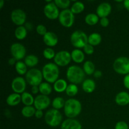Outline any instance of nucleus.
Returning a JSON list of instances; mask_svg holds the SVG:
<instances>
[{"label": "nucleus", "mask_w": 129, "mask_h": 129, "mask_svg": "<svg viewBox=\"0 0 129 129\" xmlns=\"http://www.w3.org/2000/svg\"><path fill=\"white\" fill-rule=\"evenodd\" d=\"M123 84L127 89H129V74H127L123 78Z\"/></svg>", "instance_id": "nucleus-41"}, {"label": "nucleus", "mask_w": 129, "mask_h": 129, "mask_svg": "<svg viewBox=\"0 0 129 129\" xmlns=\"http://www.w3.org/2000/svg\"><path fill=\"white\" fill-rule=\"evenodd\" d=\"M102 42V36L98 33H93L88 37V44L92 46L98 45Z\"/></svg>", "instance_id": "nucleus-23"}, {"label": "nucleus", "mask_w": 129, "mask_h": 129, "mask_svg": "<svg viewBox=\"0 0 129 129\" xmlns=\"http://www.w3.org/2000/svg\"><path fill=\"white\" fill-rule=\"evenodd\" d=\"M123 6L129 11V0H125L123 1Z\"/></svg>", "instance_id": "nucleus-46"}, {"label": "nucleus", "mask_w": 129, "mask_h": 129, "mask_svg": "<svg viewBox=\"0 0 129 129\" xmlns=\"http://www.w3.org/2000/svg\"><path fill=\"white\" fill-rule=\"evenodd\" d=\"M44 13L47 18L50 20H55L59 18L60 12L54 2H50L47 4L44 8Z\"/></svg>", "instance_id": "nucleus-10"}, {"label": "nucleus", "mask_w": 129, "mask_h": 129, "mask_svg": "<svg viewBox=\"0 0 129 129\" xmlns=\"http://www.w3.org/2000/svg\"><path fill=\"white\" fill-rule=\"evenodd\" d=\"M36 31L38 34H39L40 35H43V36H44L47 33L46 27L44 25H42V24L39 25L37 26Z\"/></svg>", "instance_id": "nucleus-37"}, {"label": "nucleus", "mask_w": 129, "mask_h": 129, "mask_svg": "<svg viewBox=\"0 0 129 129\" xmlns=\"http://www.w3.org/2000/svg\"><path fill=\"white\" fill-rule=\"evenodd\" d=\"M61 129H83L80 122L74 118H68L61 123Z\"/></svg>", "instance_id": "nucleus-16"}, {"label": "nucleus", "mask_w": 129, "mask_h": 129, "mask_svg": "<svg viewBox=\"0 0 129 129\" xmlns=\"http://www.w3.org/2000/svg\"><path fill=\"white\" fill-rule=\"evenodd\" d=\"M66 102L62 97H56L52 101V107L54 109L59 110L60 108L64 107Z\"/></svg>", "instance_id": "nucleus-33"}, {"label": "nucleus", "mask_w": 129, "mask_h": 129, "mask_svg": "<svg viewBox=\"0 0 129 129\" xmlns=\"http://www.w3.org/2000/svg\"><path fill=\"white\" fill-rule=\"evenodd\" d=\"M50 99L48 96L40 94L35 97L34 100V107L37 110H43L49 107Z\"/></svg>", "instance_id": "nucleus-12"}, {"label": "nucleus", "mask_w": 129, "mask_h": 129, "mask_svg": "<svg viewBox=\"0 0 129 129\" xmlns=\"http://www.w3.org/2000/svg\"><path fill=\"white\" fill-rule=\"evenodd\" d=\"M10 52L14 59L16 60H20L25 57L26 49L22 44L20 43H15L11 45Z\"/></svg>", "instance_id": "nucleus-11"}, {"label": "nucleus", "mask_w": 129, "mask_h": 129, "mask_svg": "<svg viewBox=\"0 0 129 129\" xmlns=\"http://www.w3.org/2000/svg\"><path fill=\"white\" fill-rule=\"evenodd\" d=\"M11 88L15 93H23L26 89V81L22 77H16L11 83Z\"/></svg>", "instance_id": "nucleus-14"}, {"label": "nucleus", "mask_w": 129, "mask_h": 129, "mask_svg": "<svg viewBox=\"0 0 129 129\" xmlns=\"http://www.w3.org/2000/svg\"><path fill=\"white\" fill-rule=\"evenodd\" d=\"M83 70L84 73L88 75H91L95 72V66L93 62L91 60H87L84 63Z\"/></svg>", "instance_id": "nucleus-27"}, {"label": "nucleus", "mask_w": 129, "mask_h": 129, "mask_svg": "<svg viewBox=\"0 0 129 129\" xmlns=\"http://www.w3.org/2000/svg\"><path fill=\"white\" fill-rule=\"evenodd\" d=\"M74 14L69 9H66L60 11L59 16V21L63 26L70 28L74 23Z\"/></svg>", "instance_id": "nucleus-8"}, {"label": "nucleus", "mask_w": 129, "mask_h": 129, "mask_svg": "<svg viewBox=\"0 0 129 129\" xmlns=\"http://www.w3.org/2000/svg\"><path fill=\"white\" fill-rule=\"evenodd\" d=\"M21 102L25 106H31L34 104V100L33 96L27 92H24L21 94Z\"/></svg>", "instance_id": "nucleus-25"}, {"label": "nucleus", "mask_w": 129, "mask_h": 129, "mask_svg": "<svg viewBox=\"0 0 129 129\" xmlns=\"http://www.w3.org/2000/svg\"><path fill=\"white\" fill-rule=\"evenodd\" d=\"M39 91L42 94L45 96H48L52 93V88L51 86L49 83H42L39 86Z\"/></svg>", "instance_id": "nucleus-29"}, {"label": "nucleus", "mask_w": 129, "mask_h": 129, "mask_svg": "<svg viewBox=\"0 0 129 129\" xmlns=\"http://www.w3.org/2000/svg\"><path fill=\"white\" fill-rule=\"evenodd\" d=\"M113 68L116 73L120 74H129V59L126 57H120L114 61Z\"/></svg>", "instance_id": "nucleus-7"}, {"label": "nucleus", "mask_w": 129, "mask_h": 129, "mask_svg": "<svg viewBox=\"0 0 129 129\" xmlns=\"http://www.w3.org/2000/svg\"><path fill=\"white\" fill-rule=\"evenodd\" d=\"M66 76L72 84H80L84 81L85 73L84 70L78 66L69 67L66 72Z\"/></svg>", "instance_id": "nucleus-2"}, {"label": "nucleus", "mask_w": 129, "mask_h": 129, "mask_svg": "<svg viewBox=\"0 0 129 129\" xmlns=\"http://www.w3.org/2000/svg\"><path fill=\"white\" fill-rule=\"evenodd\" d=\"M115 102L120 106H125L129 104V94L125 91L120 92L116 96Z\"/></svg>", "instance_id": "nucleus-18"}, {"label": "nucleus", "mask_w": 129, "mask_h": 129, "mask_svg": "<svg viewBox=\"0 0 129 129\" xmlns=\"http://www.w3.org/2000/svg\"><path fill=\"white\" fill-rule=\"evenodd\" d=\"M102 73L100 71H95L94 73V78H99L100 77H102Z\"/></svg>", "instance_id": "nucleus-44"}, {"label": "nucleus", "mask_w": 129, "mask_h": 129, "mask_svg": "<svg viewBox=\"0 0 129 129\" xmlns=\"http://www.w3.org/2000/svg\"><path fill=\"white\" fill-rule=\"evenodd\" d=\"M71 54L66 50H61L55 54L54 62L58 66L64 67L68 65L71 60Z\"/></svg>", "instance_id": "nucleus-9"}, {"label": "nucleus", "mask_w": 129, "mask_h": 129, "mask_svg": "<svg viewBox=\"0 0 129 129\" xmlns=\"http://www.w3.org/2000/svg\"><path fill=\"white\" fill-rule=\"evenodd\" d=\"M25 64L27 67H30V68H34L35 66H37L39 63V59L37 56L35 55H26L25 58Z\"/></svg>", "instance_id": "nucleus-24"}, {"label": "nucleus", "mask_w": 129, "mask_h": 129, "mask_svg": "<svg viewBox=\"0 0 129 129\" xmlns=\"http://www.w3.org/2000/svg\"><path fill=\"white\" fill-rule=\"evenodd\" d=\"M110 21L109 20L107 17L106 18H101L100 20V25H102L103 27H107L109 25Z\"/></svg>", "instance_id": "nucleus-40"}, {"label": "nucleus", "mask_w": 129, "mask_h": 129, "mask_svg": "<svg viewBox=\"0 0 129 129\" xmlns=\"http://www.w3.org/2000/svg\"><path fill=\"white\" fill-rule=\"evenodd\" d=\"M67 95L70 97H73L76 95L78 93V88L76 84H70L68 86L67 89L66 90Z\"/></svg>", "instance_id": "nucleus-34"}, {"label": "nucleus", "mask_w": 129, "mask_h": 129, "mask_svg": "<svg viewBox=\"0 0 129 129\" xmlns=\"http://www.w3.org/2000/svg\"><path fill=\"white\" fill-rule=\"evenodd\" d=\"M115 129H129L128 125L124 121H120L116 123Z\"/></svg>", "instance_id": "nucleus-38"}, {"label": "nucleus", "mask_w": 129, "mask_h": 129, "mask_svg": "<svg viewBox=\"0 0 129 129\" xmlns=\"http://www.w3.org/2000/svg\"><path fill=\"white\" fill-rule=\"evenodd\" d=\"M62 120V116L58 110L53 108V109L49 110L45 113V123L50 127H57L61 123Z\"/></svg>", "instance_id": "nucleus-5"}, {"label": "nucleus", "mask_w": 129, "mask_h": 129, "mask_svg": "<svg viewBox=\"0 0 129 129\" xmlns=\"http://www.w3.org/2000/svg\"><path fill=\"white\" fill-rule=\"evenodd\" d=\"M112 6L108 3L104 2L100 4L96 9V15L100 18H106L111 13Z\"/></svg>", "instance_id": "nucleus-15"}, {"label": "nucleus", "mask_w": 129, "mask_h": 129, "mask_svg": "<svg viewBox=\"0 0 129 129\" xmlns=\"http://www.w3.org/2000/svg\"><path fill=\"white\" fill-rule=\"evenodd\" d=\"M43 55L44 57L47 59H52L55 56V54L54 50L50 47L46 48L44 49V52H43Z\"/></svg>", "instance_id": "nucleus-36"}, {"label": "nucleus", "mask_w": 129, "mask_h": 129, "mask_svg": "<svg viewBox=\"0 0 129 129\" xmlns=\"http://www.w3.org/2000/svg\"><path fill=\"white\" fill-rule=\"evenodd\" d=\"M54 3L58 8L66 10L68 9V8L70 5L71 1L69 0H55Z\"/></svg>", "instance_id": "nucleus-35"}, {"label": "nucleus", "mask_w": 129, "mask_h": 129, "mask_svg": "<svg viewBox=\"0 0 129 129\" xmlns=\"http://www.w3.org/2000/svg\"><path fill=\"white\" fill-rule=\"evenodd\" d=\"M71 59L72 60L76 63H81L84 60V54L79 49H74L71 52Z\"/></svg>", "instance_id": "nucleus-21"}, {"label": "nucleus", "mask_w": 129, "mask_h": 129, "mask_svg": "<svg viewBox=\"0 0 129 129\" xmlns=\"http://www.w3.org/2000/svg\"><path fill=\"white\" fill-rule=\"evenodd\" d=\"M26 81L30 85L39 86L42 83L43 79L42 72L36 68H32L26 73L25 76Z\"/></svg>", "instance_id": "nucleus-6"}, {"label": "nucleus", "mask_w": 129, "mask_h": 129, "mask_svg": "<svg viewBox=\"0 0 129 129\" xmlns=\"http://www.w3.org/2000/svg\"><path fill=\"white\" fill-rule=\"evenodd\" d=\"M16 59H14L13 57L11 58V59H10L8 60V64H10V66H13L14 65V64H16Z\"/></svg>", "instance_id": "nucleus-45"}, {"label": "nucleus", "mask_w": 129, "mask_h": 129, "mask_svg": "<svg viewBox=\"0 0 129 129\" xmlns=\"http://www.w3.org/2000/svg\"><path fill=\"white\" fill-rule=\"evenodd\" d=\"M32 25L30 23H26V25H25V28H26V30H32Z\"/></svg>", "instance_id": "nucleus-47"}, {"label": "nucleus", "mask_w": 129, "mask_h": 129, "mask_svg": "<svg viewBox=\"0 0 129 129\" xmlns=\"http://www.w3.org/2000/svg\"><path fill=\"white\" fill-rule=\"evenodd\" d=\"M43 40L46 45L49 47H54L57 44L58 37L52 31H47L44 36H43Z\"/></svg>", "instance_id": "nucleus-17"}, {"label": "nucleus", "mask_w": 129, "mask_h": 129, "mask_svg": "<svg viewBox=\"0 0 129 129\" xmlns=\"http://www.w3.org/2000/svg\"><path fill=\"white\" fill-rule=\"evenodd\" d=\"M15 69L17 73L20 75H24L27 73V66L25 62L21 61L16 62L15 64Z\"/></svg>", "instance_id": "nucleus-30"}, {"label": "nucleus", "mask_w": 129, "mask_h": 129, "mask_svg": "<svg viewBox=\"0 0 129 129\" xmlns=\"http://www.w3.org/2000/svg\"><path fill=\"white\" fill-rule=\"evenodd\" d=\"M71 42L76 48H84L88 44V37L81 30H76L71 35Z\"/></svg>", "instance_id": "nucleus-4"}, {"label": "nucleus", "mask_w": 129, "mask_h": 129, "mask_svg": "<svg viewBox=\"0 0 129 129\" xmlns=\"http://www.w3.org/2000/svg\"><path fill=\"white\" fill-rule=\"evenodd\" d=\"M15 37L18 40H23L27 35V30L24 26H18L15 31Z\"/></svg>", "instance_id": "nucleus-26"}, {"label": "nucleus", "mask_w": 129, "mask_h": 129, "mask_svg": "<svg viewBox=\"0 0 129 129\" xmlns=\"http://www.w3.org/2000/svg\"><path fill=\"white\" fill-rule=\"evenodd\" d=\"M39 91V87L37 86H32L31 88V93L33 94H35L37 93H38V92Z\"/></svg>", "instance_id": "nucleus-43"}, {"label": "nucleus", "mask_w": 129, "mask_h": 129, "mask_svg": "<svg viewBox=\"0 0 129 129\" xmlns=\"http://www.w3.org/2000/svg\"><path fill=\"white\" fill-rule=\"evenodd\" d=\"M43 78L49 83H54L58 80L59 69L54 63H47L42 68Z\"/></svg>", "instance_id": "nucleus-3"}, {"label": "nucleus", "mask_w": 129, "mask_h": 129, "mask_svg": "<svg viewBox=\"0 0 129 129\" xmlns=\"http://www.w3.org/2000/svg\"><path fill=\"white\" fill-rule=\"evenodd\" d=\"M99 21V16L94 13H89L86 16L85 22L89 25H94Z\"/></svg>", "instance_id": "nucleus-32"}, {"label": "nucleus", "mask_w": 129, "mask_h": 129, "mask_svg": "<svg viewBox=\"0 0 129 129\" xmlns=\"http://www.w3.org/2000/svg\"><path fill=\"white\" fill-rule=\"evenodd\" d=\"M84 5L81 1H76L71 8V10L74 14H79L84 10Z\"/></svg>", "instance_id": "nucleus-31"}, {"label": "nucleus", "mask_w": 129, "mask_h": 129, "mask_svg": "<svg viewBox=\"0 0 129 129\" xmlns=\"http://www.w3.org/2000/svg\"><path fill=\"white\" fill-rule=\"evenodd\" d=\"M81 103L74 98H70L66 101L64 107V113L68 118H74L79 115L81 112Z\"/></svg>", "instance_id": "nucleus-1"}, {"label": "nucleus", "mask_w": 129, "mask_h": 129, "mask_svg": "<svg viewBox=\"0 0 129 129\" xmlns=\"http://www.w3.org/2000/svg\"><path fill=\"white\" fill-rule=\"evenodd\" d=\"M26 13L21 9H16L11 12V19L13 23L18 26H22L26 20Z\"/></svg>", "instance_id": "nucleus-13"}, {"label": "nucleus", "mask_w": 129, "mask_h": 129, "mask_svg": "<svg viewBox=\"0 0 129 129\" xmlns=\"http://www.w3.org/2000/svg\"><path fill=\"white\" fill-rule=\"evenodd\" d=\"M67 82L63 79H59L54 83V89L57 93H62L65 91L68 87Z\"/></svg>", "instance_id": "nucleus-22"}, {"label": "nucleus", "mask_w": 129, "mask_h": 129, "mask_svg": "<svg viewBox=\"0 0 129 129\" xmlns=\"http://www.w3.org/2000/svg\"><path fill=\"white\" fill-rule=\"evenodd\" d=\"M44 115V113H43L42 110H36V112H35V116L36 118H40L43 117Z\"/></svg>", "instance_id": "nucleus-42"}, {"label": "nucleus", "mask_w": 129, "mask_h": 129, "mask_svg": "<svg viewBox=\"0 0 129 129\" xmlns=\"http://www.w3.org/2000/svg\"><path fill=\"white\" fill-rule=\"evenodd\" d=\"M20 102H21V96L18 93H12L6 98V103L11 107L18 105Z\"/></svg>", "instance_id": "nucleus-20"}, {"label": "nucleus", "mask_w": 129, "mask_h": 129, "mask_svg": "<svg viewBox=\"0 0 129 129\" xmlns=\"http://www.w3.org/2000/svg\"><path fill=\"white\" fill-rule=\"evenodd\" d=\"M100 129H105V128H100Z\"/></svg>", "instance_id": "nucleus-49"}, {"label": "nucleus", "mask_w": 129, "mask_h": 129, "mask_svg": "<svg viewBox=\"0 0 129 129\" xmlns=\"http://www.w3.org/2000/svg\"><path fill=\"white\" fill-rule=\"evenodd\" d=\"M35 112H36L35 108L32 106H25L21 110V114L26 118L33 117L35 115Z\"/></svg>", "instance_id": "nucleus-28"}, {"label": "nucleus", "mask_w": 129, "mask_h": 129, "mask_svg": "<svg viewBox=\"0 0 129 129\" xmlns=\"http://www.w3.org/2000/svg\"><path fill=\"white\" fill-rule=\"evenodd\" d=\"M84 52L88 55H91L94 52V47L93 46L91 45L90 44H88L84 48H83Z\"/></svg>", "instance_id": "nucleus-39"}, {"label": "nucleus", "mask_w": 129, "mask_h": 129, "mask_svg": "<svg viewBox=\"0 0 129 129\" xmlns=\"http://www.w3.org/2000/svg\"><path fill=\"white\" fill-rule=\"evenodd\" d=\"M4 3H5V1L3 0H1L0 1V8H2L4 5Z\"/></svg>", "instance_id": "nucleus-48"}, {"label": "nucleus", "mask_w": 129, "mask_h": 129, "mask_svg": "<svg viewBox=\"0 0 129 129\" xmlns=\"http://www.w3.org/2000/svg\"><path fill=\"white\" fill-rule=\"evenodd\" d=\"M82 88L87 93H93L96 88V83L92 79H86L83 82Z\"/></svg>", "instance_id": "nucleus-19"}]
</instances>
